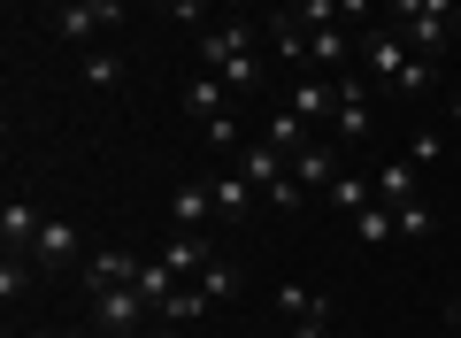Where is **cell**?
Segmentation results:
<instances>
[{
  "label": "cell",
  "mask_w": 461,
  "mask_h": 338,
  "mask_svg": "<svg viewBox=\"0 0 461 338\" xmlns=\"http://www.w3.org/2000/svg\"><path fill=\"white\" fill-rule=\"evenodd\" d=\"M23 338H100L93 323H77V331H23Z\"/></svg>",
  "instance_id": "31"
},
{
  "label": "cell",
  "mask_w": 461,
  "mask_h": 338,
  "mask_svg": "<svg viewBox=\"0 0 461 338\" xmlns=\"http://www.w3.org/2000/svg\"><path fill=\"white\" fill-rule=\"evenodd\" d=\"M369 93H377V85H369L362 69H339V115H330V139L339 146L369 139Z\"/></svg>",
  "instance_id": "4"
},
{
  "label": "cell",
  "mask_w": 461,
  "mask_h": 338,
  "mask_svg": "<svg viewBox=\"0 0 461 338\" xmlns=\"http://www.w3.org/2000/svg\"><path fill=\"white\" fill-rule=\"evenodd\" d=\"M415 169H423V161H408V154L377 169V200H384V208H400V200H423V178H415Z\"/></svg>",
  "instance_id": "15"
},
{
  "label": "cell",
  "mask_w": 461,
  "mask_h": 338,
  "mask_svg": "<svg viewBox=\"0 0 461 338\" xmlns=\"http://www.w3.org/2000/svg\"><path fill=\"white\" fill-rule=\"evenodd\" d=\"M208 193H215V215H223V224H247V208H254V178L239 169V161H230L223 178L208 185Z\"/></svg>",
  "instance_id": "13"
},
{
  "label": "cell",
  "mask_w": 461,
  "mask_h": 338,
  "mask_svg": "<svg viewBox=\"0 0 461 338\" xmlns=\"http://www.w3.org/2000/svg\"><path fill=\"white\" fill-rule=\"evenodd\" d=\"M85 8H93V16L108 23V32H123V0H85Z\"/></svg>",
  "instance_id": "30"
},
{
  "label": "cell",
  "mask_w": 461,
  "mask_h": 338,
  "mask_svg": "<svg viewBox=\"0 0 461 338\" xmlns=\"http://www.w3.org/2000/svg\"><path fill=\"white\" fill-rule=\"evenodd\" d=\"M215 215V193L208 185H177V193H169V231H200Z\"/></svg>",
  "instance_id": "18"
},
{
  "label": "cell",
  "mask_w": 461,
  "mask_h": 338,
  "mask_svg": "<svg viewBox=\"0 0 461 338\" xmlns=\"http://www.w3.org/2000/svg\"><path fill=\"white\" fill-rule=\"evenodd\" d=\"M200 69H215L230 93H262V78H269L262 32H254L247 16L239 23H208V32H200Z\"/></svg>",
  "instance_id": "1"
},
{
  "label": "cell",
  "mask_w": 461,
  "mask_h": 338,
  "mask_svg": "<svg viewBox=\"0 0 461 338\" xmlns=\"http://www.w3.org/2000/svg\"><path fill=\"white\" fill-rule=\"evenodd\" d=\"M454 315H461V300H454Z\"/></svg>",
  "instance_id": "34"
},
{
  "label": "cell",
  "mask_w": 461,
  "mask_h": 338,
  "mask_svg": "<svg viewBox=\"0 0 461 338\" xmlns=\"http://www.w3.org/2000/svg\"><path fill=\"white\" fill-rule=\"evenodd\" d=\"M39 231H47V215H39L23 193L8 200V208H0V246H8V254H32V246H39Z\"/></svg>",
  "instance_id": "12"
},
{
  "label": "cell",
  "mask_w": 461,
  "mask_h": 338,
  "mask_svg": "<svg viewBox=\"0 0 461 338\" xmlns=\"http://www.w3.org/2000/svg\"><path fill=\"white\" fill-rule=\"evenodd\" d=\"M454 16H461V0H384V23H393V32L408 39V54H423V62H446Z\"/></svg>",
  "instance_id": "2"
},
{
  "label": "cell",
  "mask_w": 461,
  "mask_h": 338,
  "mask_svg": "<svg viewBox=\"0 0 461 338\" xmlns=\"http://www.w3.org/2000/svg\"><path fill=\"white\" fill-rule=\"evenodd\" d=\"M208 292H200V277H185V285L177 292H169V300H162V323H177V331H185V323H200V315H208Z\"/></svg>",
  "instance_id": "20"
},
{
  "label": "cell",
  "mask_w": 461,
  "mask_h": 338,
  "mask_svg": "<svg viewBox=\"0 0 461 338\" xmlns=\"http://www.w3.org/2000/svg\"><path fill=\"white\" fill-rule=\"evenodd\" d=\"M162 16H177V23H193V32H208V0H154Z\"/></svg>",
  "instance_id": "27"
},
{
  "label": "cell",
  "mask_w": 461,
  "mask_h": 338,
  "mask_svg": "<svg viewBox=\"0 0 461 338\" xmlns=\"http://www.w3.org/2000/svg\"><path fill=\"white\" fill-rule=\"evenodd\" d=\"M339 169H346V161H339V139H308V146L293 154V178L308 185V193H330V178H339Z\"/></svg>",
  "instance_id": "9"
},
{
  "label": "cell",
  "mask_w": 461,
  "mask_h": 338,
  "mask_svg": "<svg viewBox=\"0 0 461 338\" xmlns=\"http://www.w3.org/2000/svg\"><path fill=\"white\" fill-rule=\"evenodd\" d=\"M454 47H461V16H454Z\"/></svg>",
  "instance_id": "33"
},
{
  "label": "cell",
  "mask_w": 461,
  "mask_h": 338,
  "mask_svg": "<svg viewBox=\"0 0 461 338\" xmlns=\"http://www.w3.org/2000/svg\"><path fill=\"white\" fill-rule=\"evenodd\" d=\"M23 292H32V261H23V254H8V261H0V300L16 307Z\"/></svg>",
  "instance_id": "25"
},
{
  "label": "cell",
  "mask_w": 461,
  "mask_h": 338,
  "mask_svg": "<svg viewBox=\"0 0 461 338\" xmlns=\"http://www.w3.org/2000/svg\"><path fill=\"white\" fill-rule=\"evenodd\" d=\"M262 32H269V54H277V62H293V69H315V39H308V23H300L293 8H277V16H269Z\"/></svg>",
  "instance_id": "8"
},
{
  "label": "cell",
  "mask_w": 461,
  "mask_h": 338,
  "mask_svg": "<svg viewBox=\"0 0 461 338\" xmlns=\"http://www.w3.org/2000/svg\"><path fill=\"white\" fill-rule=\"evenodd\" d=\"M354 239H362V246H384V239H400V224H393V208H384V200H369V208L354 215Z\"/></svg>",
  "instance_id": "23"
},
{
  "label": "cell",
  "mask_w": 461,
  "mask_h": 338,
  "mask_svg": "<svg viewBox=\"0 0 461 338\" xmlns=\"http://www.w3.org/2000/svg\"><path fill=\"white\" fill-rule=\"evenodd\" d=\"M85 85H93V93H115V85H123V54L115 47H85Z\"/></svg>",
  "instance_id": "22"
},
{
  "label": "cell",
  "mask_w": 461,
  "mask_h": 338,
  "mask_svg": "<svg viewBox=\"0 0 461 338\" xmlns=\"http://www.w3.org/2000/svg\"><path fill=\"white\" fill-rule=\"evenodd\" d=\"M139 269H147V261H139L131 246H100L93 261H77V292H108V285H139Z\"/></svg>",
  "instance_id": "7"
},
{
  "label": "cell",
  "mask_w": 461,
  "mask_h": 338,
  "mask_svg": "<svg viewBox=\"0 0 461 338\" xmlns=\"http://www.w3.org/2000/svg\"><path fill=\"white\" fill-rule=\"evenodd\" d=\"M430 85H438V62H423V54H408V69H400V78L384 85V100H430Z\"/></svg>",
  "instance_id": "19"
},
{
  "label": "cell",
  "mask_w": 461,
  "mask_h": 338,
  "mask_svg": "<svg viewBox=\"0 0 461 338\" xmlns=\"http://www.w3.org/2000/svg\"><path fill=\"white\" fill-rule=\"evenodd\" d=\"M239 169L254 178V193H269V185H285V178H293V154H277L269 139H247V146H239Z\"/></svg>",
  "instance_id": "11"
},
{
  "label": "cell",
  "mask_w": 461,
  "mask_h": 338,
  "mask_svg": "<svg viewBox=\"0 0 461 338\" xmlns=\"http://www.w3.org/2000/svg\"><path fill=\"white\" fill-rule=\"evenodd\" d=\"M69 261H77V224L47 215V231H39V246H32V269H39V277H54V269H69Z\"/></svg>",
  "instance_id": "10"
},
{
  "label": "cell",
  "mask_w": 461,
  "mask_h": 338,
  "mask_svg": "<svg viewBox=\"0 0 461 338\" xmlns=\"http://www.w3.org/2000/svg\"><path fill=\"white\" fill-rule=\"evenodd\" d=\"M446 123H454V131H461V93H454V100H446Z\"/></svg>",
  "instance_id": "32"
},
{
  "label": "cell",
  "mask_w": 461,
  "mask_h": 338,
  "mask_svg": "<svg viewBox=\"0 0 461 338\" xmlns=\"http://www.w3.org/2000/svg\"><path fill=\"white\" fill-rule=\"evenodd\" d=\"M200 292H208L215 307H223V300H239V292H247V269H239V261H223V254H215L208 269H200Z\"/></svg>",
  "instance_id": "21"
},
{
  "label": "cell",
  "mask_w": 461,
  "mask_h": 338,
  "mask_svg": "<svg viewBox=\"0 0 461 338\" xmlns=\"http://www.w3.org/2000/svg\"><path fill=\"white\" fill-rule=\"evenodd\" d=\"M262 139L277 146V154H300L308 139H323V131L308 123V115H293V108H269V123H262Z\"/></svg>",
  "instance_id": "16"
},
{
  "label": "cell",
  "mask_w": 461,
  "mask_h": 338,
  "mask_svg": "<svg viewBox=\"0 0 461 338\" xmlns=\"http://www.w3.org/2000/svg\"><path fill=\"white\" fill-rule=\"evenodd\" d=\"M285 108H293V115H308L315 131H330V115H339V78H323V69H300V78H293V93H285Z\"/></svg>",
  "instance_id": "6"
},
{
  "label": "cell",
  "mask_w": 461,
  "mask_h": 338,
  "mask_svg": "<svg viewBox=\"0 0 461 338\" xmlns=\"http://www.w3.org/2000/svg\"><path fill=\"white\" fill-rule=\"evenodd\" d=\"M262 200H269V208H285V215H293V208H300V200H315V193H308V185H300V178H285V185H269V193H262Z\"/></svg>",
  "instance_id": "28"
},
{
  "label": "cell",
  "mask_w": 461,
  "mask_h": 338,
  "mask_svg": "<svg viewBox=\"0 0 461 338\" xmlns=\"http://www.w3.org/2000/svg\"><path fill=\"white\" fill-rule=\"evenodd\" d=\"M200 131H208L215 154H239V146H247V139H239V115H215V123H200Z\"/></svg>",
  "instance_id": "26"
},
{
  "label": "cell",
  "mask_w": 461,
  "mask_h": 338,
  "mask_svg": "<svg viewBox=\"0 0 461 338\" xmlns=\"http://www.w3.org/2000/svg\"><path fill=\"white\" fill-rule=\"evenodd\" d=\"M323 200H330V208H339V215H362L369 200H377V169H339Z\"/></svg>",
  "instance_id": "14"
},
{
  "label": "cell",
  "mask_w": 461,
  "mask_h": 338,
  "mask_svg": "<svg viewBox=\"0 0 461 338\" xmlns=\"http://www.w3.org/2000/svg\"><path fill=\"white\" fill-rule=\"evenodd\" d=\"M223 100H230V85L215 78V69H200V78L185 85V108H193V123H215V115H230Z\"/></svg>",
  "instance_id": "17"
},
{
  "label": "cell",
  "mask_w": 461,
  "mask_h": 338,
  "mask_svg": "<svg viewBox=\"0 0 461 338\" xmlns=\"http://www.w3.org/2000/svg\"><path fill=\"white\" fill-rule=\"evenodd\" d=\"M393 224H400V239H430V231H438V208H430V200H400Z\"/></svg>",
  "instance_id": "24"
},
{
  "label": "cell",
  "mask_w": 461,
  "mask_h": 338,
  "mask_svg": "<svg viewBox=\"0 0 461 338\" xmlns=\"http://www.w3.org/2000/svg\"><path fill=\"white\" fill-rule=\"evenodd\" d=\"M293 338H330V307H315V315H293Z\"/></svg>",
  "instance_id": "29"
},
{
  "label": "cell",
  "mask_w": 461,
  "mask_h": 338,
  "mask_svg": "<svg viewBox=\"0 0 461 338\" xmlns=\"http://www.w3.org/2000/svg\"><path fill=\"white\" fill-rule=\"evenodd\" d=\"M400 69H408V39H400L393 23H369V32H362V78L384 93V85H393Z\"/></svg>",
  "instance_id": "5"
},
{
  "label": "cell",
  "mask_w": 461,
  "mask_h": 338,
  "mask_svg": "<svg viewBox=\"0 0 461 338\" xmlns=\"http://www.w3.org/2000/svg\"><path fill=\"white\" fill-rule=\"evenodd\" d=\"M147 292L139 285H108V292H85V323H93L100 338H139V323H147Z\"/></svg>",
  "instance_id": "3"
},
{
  "label": "cell",
  "mask_w": 461,
  "mask_h": 338,
  "mask_svg": "<svg viewBox=\"0 0 461 338\" xmlns=\"http://www.w3.org/2000/svg\"><path fill=\"white\" fill-rule=\"evenodd\" d=\"M239 8H247V0H239Z\"/></svg>",
  "instance_id": "35"
}]
</instances>
